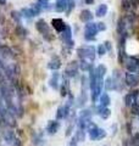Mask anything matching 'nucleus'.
<instances>
[{"mask_svg": "<svg viewBox=\"0 0 139 146\" xmlns=\"http://www.w3.org/2000/svg\"><path fill=\"white\" fill-rule=\"evenodd\" d=\"M88 134H89V139L90 140H101L106 136V133L104 129H101L98 125L95 124H90L89 129H88Z\"/></svg>", "mask_w": 139, "mask_h": 146, "instance_id": "2", "label": "nucleus"}, {"mask_svg": "<svg viewBox=\"0 0 139 146\" xmlns=\"http://www.w3.org/2000/svg\"><path fill=\"white\" fill-rule=\"evenodd\" d=\"M12 17H13V18H15V20L17 21V23H18V25H20V22H21V15H20V13H18V12H15V11H13V12H12Z\"/></svg>", "mask_w": 139, "mask_h": 146, "instance_id": "26", "label": "nucleus"}, {"mask_svg": "<svg viewBox=\"0 0 139 146\" xmlns=\"http://www.w3.org/2000/svg\"><path fill=\"white\" fill-rule=\"evenodd\" d=\"M51 25L57 32H63L65 29H66V27H67V25L65 23L61 18H54V20L51 21Z\"/></svg>", "mask_w": 139, "mask_h": 146, "instance_id": "6", "label": "nucleus"}, {"mask_svg": "<svg viewBox=\"0 0 139 146\" xmlns=\"http://www.w3.org/2000/svg\"><path fill=\"white\" fill-rule=\"evenodd\" d=\"M86 3L87 4H92V3H94V0H86Z\"/></svg>", "mask_w": 139, "mask_h": 146, "instance_id": "29", "label": "nucleus"}, {"mask_svg": "<svg viewBox=\"0 0 139 146\" xmlns=\"http://www.w3.org/2000/svg\"><path fill=\"white\" fill-rule=\"evenodd\" d=\"M106 13H108V5H105V4H101V5H99V7L96 9V12L95 15L98 17H103L105 16Z\"/></svg>", "mask_w": 139, "mask_h": 146, "instance_id": "16", "label": "nucleus"}, {"mask_svg": "<svg viewBox=\"0 0 139 146\" xmlns=\"http://www.w3.org/2000/svg\"><path fill=\"white\" fill-rule=\"evenodd\" d=\"M59 79H60V74H59V73L57 72L53 73L51 78H50V80H49V85L51 86L53 89H57L59 88Z\"/></svg>", "mask_w": 139, "mask_h": 146, "instance_id": "12", "label": "nucleus"}, {"mask_svg": "<svg viewBox=\"0 0 139 146\" xmlns=\"http://www.w3.org/2000/svg\"><path fill=\"white\" fill-rule=\"evenodd\" d=\"M105 52H106V48H105V45H104V44H100L99 46H98V54L103 56V55H105Z\"/></svg>", "mask_w": 139, "mask_h": 146, "instance_id": "25", "label": "nucleus"}, {"mask_svg": "<svg viewBox=\"0 0 139 146\" xmlns=\"http://www.w3.org/2000/svg\"><path fill=\"white\" fill-rule=\"evenodd\" d=\"M75 139L77 143H82V141H84V139H86V134H84V130L83 129H78L77 131H76V134H75Z\"/></svg>", "mask_w": 139, "mask_h": 146, "instance_id": "18", "label": "nucleus"}, {"mask_svg": "<svg viewBox=\"0 0 139 146\" xmlns=\"http://www.w3.org/2000/svg\"><path fill=\"white\" fill-rule=\"evenodd\" d=\"M80 18H81V21H83V22H89V21L93 20V15H92V12L89 10H83L81 12Z\"/></svg>", "mask_w": 139, "mask_h": 146, "instance_id": "13", "label": "nucleus"}, {"mask_svg": "<svg viewBox=\"0 0 139 146\" xmlns=\"http://www.w3.org/2000/svg\"><path fill=\"white\" fill-rule=\"evenodd\" d=\"M35 27L37 29H38L41 34H43L46 39H51V36H50V34H51V32H50V28L49 26L46 25V22L44 20H39L38 22L35 23Z\"/></svg>", "mask_w": 139, "mask_h": 146, "instance_id": "4", "label": "nucleus"}, {"mask_svg": "<svg viewBox=\"0 0 139 146\" xmlns=\"http://www.w3.org/2000/svg\"><path fill=\"white\" fill-rule=\"evenodd\" d=\"M95 71H96V74H98V78L103 80L105 73H106V67L104 65H99L98 67L95 68Z\"/></svg>", "mask_w": 139, "mask_h": 146, "instance_id": "20", "label": "nucleus"}, {"mask_svg": "<svg viewBox=\"0 0 139 146\" xmlns=\"http://www.w3.org/2000/svg\"><path fill=\"white\" fill-rule=\"evenodd\" d=\"M98 115L103 118V119H108L111 115V111L108 108V107H100L99 111H98Z\"/></svg>", "mask_w": 139, "mask_h": 146, "instance_id": "15", "label": "nucleus"}, {"mask_svg": "<svg viewBox=\"0 0 139 146\" xmlns=\"http://www.w3.org/2000/svg\"><path fill=\"white\" fill-rule=\"evenodd\" d=\"M96 27H98V31L99 32L106 29V26H105V23H103V22H99V23H96Z\"/></svg>", "mask_w": 139, "mask_h": 146, "instance_id": "27", "label": "nucleus"}, {"mask_svg": "<svg viewBox=\"0 0 139 146\" xmlns=\"http://www.w3.org/2000/svg\"><path fill=\"white\" fill-rule=\"evenodd\" d=\"M22 16L23 17H27V18H32V17L35 16V15H34L33 10H32V7H31V9H23V10H22Z\"/></svg>", "mask_w": 139, "mask_h": 146, "instance_id": "23", "label": "nucleus"}, {"mask_svg": "<svg viewBox=\"0 0 139 146\" xmlns=\"http://www.w3.org/2000/svg\"><path fill=\"white\" fill-rule=\"evenodd\" d=\"M138 82H139L138 76H136L134 73H131V72L126 73V83H127L128 85H131V86L137 85Z\"/></svg>", "mask_w": 139, "mask_h": 146, "instance_id": "8", "label": "nucleus"}, {"mask_svg": "<svg viewBox=\"0 0 139 146\" xmlns=\"http://www.w3.org/2000/svg\"><path fill=\"white\" fill-rule=\"evenodd\" d=\"M122 9L123 10H126V11H128L129 9H131V3L128 1V0H122Z\"/></svg>", "mask_w": 139, "mask_h": 146, "instance_id": "24", "label": "nucleus"}, {"mask_svg": "<svg viewBox=\"0 0 139 146\" xmlns=\"http://www.w3.org/2000/svg\"><path fill=\"white\" fill-rule=\"evenodd\" d=\"M98 27H96V23H93V22H88L86 25V34L84 38L87 40H94L95 35L98 33Z\"/></svg>", "mask_w": 139, "mask_h": 146, "instance_id": "3", "label": "nucleus"}, {"mask_svg": "<svg viewBox=\"0 0 139 146\" xmlns=\"http://www.w3.org/2000/svg\"><path fill=\"white\" fill-rule=\"evenodd\" d=\"M80 68L82 71H84V72H88V71H90L92 68H93V65L92 63H89L87 60H82L81 63H80Z\"/></svg>", "mask_w": 139, "mask_h": 146, "instance_id": "21", "label": "nucleus"}, {"mask_svg": "<svg viewBox=\"0 0 139 146\" xmlns=\"http://www.w3.org/2000/svg\"><path fill=\"white\" fill-rule=\"evenodd\" d=\"M59 128H60V123L57 121H50L48 125H46V131H48V134H55L59 130Z\"/></svg>", "mask_w": 139, "mask_h": 146, "instance_id": "7", "label": "nucleus"}, {"mask_svg": "<svg viewBox=\"0 0 139 146\" xmlns=\"http://www.w3.org/2000/svg\"><path fill=\"white\" fill-rule=\"evenodd\" d=\"M68 111H70V105H66V106H61L57 110V119H65L68 116Z\"/></svg>", "mask_w": 139, "mask_h": 146, "instance_id": "9", "label": "nucleus"}, {"mask_svg": "<svg viewBox=\"0 0 139 146\" xmlns=\"http://www.w3.org/2000/svg\"><path fill=\"white\" fill-rule=\"evenodd\" d=\"M62 38H63V40H65V43L70 42V40H71V38H72V31H71V28H70L68 26L66 27V29L62 32Z\"/></svg>", "mask_w": 139, "mask_h": 146, "instance_id": "19", "label": "nucleus"}, {"mask_svg": "<svg viewBox=\"0 0 139 146\" xmlns=\"http://www.w3.org/2000/svg\"><path fill=\"white\" fill-rule=\"evenodd\" d=\"M60 66H61V61H60V58L57 56H54L51 60H50L49 65H48V67L50 68V70H54V71L59 70Z\"/></svg>", "mask_w": 139, "mask_h": 146, "instance_id": "11", "label": "nucleus"}, {"mask_svg": "<svg viewBox=\"0 0 139 146\" xmlns=\"http://www.w3.org/2000/svg\"><path fill=\"white\" fill-rule=\"evenodd\" d=\"M124 29H126V21L124 20H120L118 25H117V31L120 34H124Z\"/></svg>", "mask_w": 139, "mask_h": 146, "instance_id": "22", "label": "nucleus"}, {"mask_svg": "<svg viewBox=\"0 0 139 146\" xmlns=\"http://www.w3.org/2000/svg\"><path fill=\"white\" fill-rule=\"evenodd\" d=\"M104 45H105L106 50H110V49H111V43H110V42H105V43H104Z\"/></svg>", "mask_w": 139, "mask_h": 146, "instance_id": "28", "label": "nucleus"}, {"mask_svg": "<svg viewBox=\"0 0 139 146\" xmlns=\"http://www.w3.org/2000/svg\"><path fill=\"white\" fill-rule=\"evenodd\" d=\"M55 9H56V11H59V12L65 11L67 9V1H66V0H56Z\"/></svg>", "mask_w": 139, "mask_h": 146, "instance_id": "14", "label": "nucleus"}, {"mask_svg": "<svg viewBox=\"0 0 139 146\" xmlns=\"http://www.w3.org/2000/svg\"><path fill=\"white\" fill-rule=\"evenodd\" d=\"M126 67L128 72L131 73H137L139 72V58H128V60L126 61Z\"/></svg>", "mask_w": 139, "mask_h": 146, "instance_id": "5", "label": "nucleus"}, {"mask_svg": "<svg viewBox=\"0 0 139 146\" xmlns=\"http://www.w3.org/2000/svg\"><path fill=\"white\" fill-rule=\"evenodd\" d=\"M65 73H66L67 77H75L77 74V62L73 61L70 63L66 68V71H65Z\"/></svg>", "mask_w": 139, "mask_h": 146, "instance_id": "10", "label": "nucleus"}, {"mask_svg": "<svg viewBox=\"0 0 139 146\" xmlns=\"http://www.w3.org/2000/svg\"><path fill=\"white\" fill-rule=\"evenodd\" d=\"M109 105H110V96L105 93L100 96V107H108Z\"/></svg>", "mask_w": 139, "mask_h": 146, "instance_id": "17", "label": "nucleus"}, {"mask_svg": "<svg viewBox=\"0 0 139 146\" xmlns=\"http://www.w3.org/2000/svg\"><path fill=\"white\" fill-rule=\"evenodd\" d=\"M78 56H80L82 60H89L90 62L94 61L95 58V49L94 46H82L77 50Z\"/></svg>", "mask_w": 139, "mask_h": 146, "instance_id": "1", "label": "nucleus"}]
</instances>
